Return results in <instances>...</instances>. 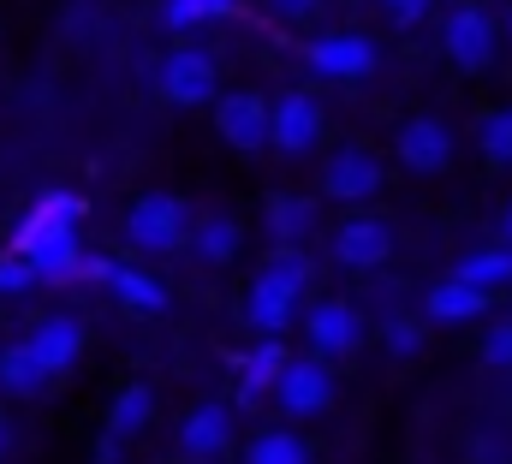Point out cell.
Wrapping results in <instances>:
<instances>
[{
	"label": "cell",
	"instance_id": "cell-1",
	"mask_svg": "<svg viewBox=\"0 0 512 464\" xmlns=\"http://www.w3.org/2000/svg\"><path fill=\"white\" fill-rule=\"evenodd\" d=\"M78 215H84V197H66V191H48L36 209H30V221L18 227L12 238V250L36 268V280H78Z\"/></svg>",
	"mask_w": 512,
	"mask_h": 464
},
{
	"label": "cell",
	"instance_id": "cell-2",
	"mask_svg": "<svg viewBox=\"0 0 512 464\" xmlns=\"http://www.w3.org/2000/svg\"><path fill=\"white\" fill-rule=\"evenodd\" d=\"M268 393L280 399V411H286V417H316V411H328L334 381H328V369H322L316 357H286Z\"/></svg>",
	"mask_w": 512,
	"mask_h": 464
},
{
	"label": "cell",
	"instance_id": "cell-3",
	"mask_svg": "<svg viewBox=\"0 0 512 464\" xmlns=\"http://www.w3.org/2000/svg\"><path fill=\"white\" fill-rule=\"evenodd\" d=\"M316 137H322V108H316L310 96H280V102L268 108V143H274V149L304 155Z\"/></svg>",
	"mask_w": 512,
	"mask_h": 464
},
{
	"label": "cell",
	"instance_id": "cell-4",
	"mask_svg": "<svg viewBox=\"0 0 512 464\" xmlns=\"http://www.w3.org/2000/svg\"><path fill=\"white\" fill-rule=\"evenodd\" d=\"M126 232H131V244H143V250H173L185 238V203L179 197H143L131 209Z\"/></svg>",
	"mask_w": 512,
	"mask_h": 464
},
{
	"label": "cell",
	"instance_id": "cell-5",
	"mask_svg": "<svg viewBox=\"0 0 512 464\" xmlns=\"http://www.w3.org/2000/svg\"><path fill=\"white\" fill-rule=\"evenodd\" d=\"M447 54H453L465 72L489 66V60H495V24H489V12H477V6L447 12Z\"/></svg>",
	"mask_w": 512,
	"mask_h": 464
},
{
	"label": "cell",
	"instance_id": "cell-6",
	"mask_svg": "<svg viewBox=\"0 0 512 464\" xmlns=\"http://www.w3.org/2000/svg\"><path fill=\"white\" fill-rule=\"evenodd\" d=\"M161 90H167V102H179V108L209 102V96H215V66H209V54L179 48V54L161 66Z\"/></svg>",
	"mask_w": 512,
	"mask_h": 464
},
{
	"label": "cell",
	"instance_id": "cell-7",
	"mask_svg": "<svg viewBox=\"0 0 512 464\" xmlns=\"http://www.w3.org/2000/svg\"><path fill=\"white\" fill-rule=\"evenodd\" d=\"M399 161H405L411 173H441V167L453 161V131H447V119H411V125L399 131Z\"/></svg>",
	"mask_w": 512,
	"mask_h": 464
},
{
	"label": "cell",
	"instance_id": "cell-8",
	"mask_svg": "<svg viewBox=\"0 0 512 464\" xmlns=\"http://www.w3.org/2000/svg\"><path fill=\"white\" fill-rule=\"evenodd\" d=\"M215 125H221V137H227L233 149H262V143H268V102H262V96H251V90L221 96Z\"/></svg>",
	"mask_w": 512,
	"mask_h": 464
},
{
	"label": "cell",
	"instance_id": "cell-9",
	"mask_svg": "<svg viewBox=\"0 0 512 464\" xmlns=\"http://www.w3.org/2000/svg\"><path fill=\"white\" fill-rule=\"evenodd\" d=\"M304 54H310V66H316L322 78H364V72L376 66V48H370L364 36H316Z\"/></svg>",
	"mask_w": 512,
	"mask_h": 464
},
{
	"label": "cell",
	"instance_id": "cell-10",
	"mask_svg": "<svg viewBox=\"0 0 512 464\" xmlns=\"http://www.w3.org/2000/svg\"><path fill=\"white\" fill-rule=\"evenodd\" d=\"M328 197H340V203H358V197H376L382 191V167H376V155H364V149H346V155H334L328 161Z\"/></svg>",
	"mask_w": 512,
	"mask_h": 464
},
{
	"label": "cell",
	"instance_id": "cell-11",
	"mask_svg": "<svg viewBox=\"0 0 512 464\" xmlns=\"http://www.w3.org/2000/svg\"><path fill=\"white\" fill-rule=\"evenodd\" d=\"M298 280H286L280 268H268V274H256L251 286V322L256 328H268V334H280L286 322H292V304H298Z\"/></svg>",
	"mask_w": 512,
	"mask_h": 464
},
{
	"label": "cell",
	"instance_id": "cell-12",
	"mask_svg": "<svg viewBox=\"0 0 512 464\" xmlns=\"http://www.w3.org/2000/svg\"><path fill=\"white\" fill-rule=\"evenodd\" d=\"M24 346L36 351V363L48 369V375H60V369H72L78 363V351H84V334H78V322L72 316H54V322H42Z\"/></svg>",
	"mask_w": 512,
	"mask_h": 464
},
{
	"label": "cell",
	"instance_id": "cell-13",
	"mask_svg": "<svg viewBox=\"0 0 512 464\" xmlns=\"http://www.w3.org/2000/svg\"><path fill=\"white\" fill-rule=\"evenodd\" d=\"M334 250H340L346 268H376V262H387V250H393V232L382 221H346L340 238H334Z\"/></svg>",
	"mask_w": 512,
	"mask_h": 464
},
{
	"label": "cell",
	"instance_id": "cell-14",
	"mask_svg": "<svg viewBox=\"0 0 512 464\" xmlns=\"http://www.w3.org/2000/svg\"><path fill=\"white\" fill-rule=\"evenodd\" d=\"M227 435H233L227 411H221V405H197V411L185 417V429H179V447H185L191 459H215V453L227 447Z\"/></svg>",
	"mask_w": 512,
	"mask_h": 464
},
{
	"label": "cell",
	"instance_id": "cell-15",
	"mask_svg": "<svg viewBox=\"0 0 512 464\" xmlns=\"http://www.w3.org/2000/svg\"><path fill=\"white\" fill-rule=\"evenodd\" d=\"M310 346L334 351V357H340V351H352V346H358V310H352V304H340V298H334V304H322V310H310Z\"/></svg>",
	"mask_w": 512,
	"mask_h": 464
},
{
	"label": "cell",
	"instance_id": "cell-16",
	"mask_svg": "<svg viewBox=\"0 0 512 464\" xmlns=\"http://www.w3.org/2000/svg\"><path fill=\"white\" fill-rule=\"evenodd\" d=\"M435 322H471V316H483L489 310V292H477V286H465L459 274L453 280H441L435 292H429V304H423Z\"/></svg>",
	"mask_w": 512,
	"mask_h": 464
},
{
	"label": "cell",
	"instance_id": "cell-17",
	"mask_svg": "<svg viewBox=\"0 0 512 464\" xmlns=\"http://www.w3.org/2000/svg\"><path fill=\"white\" fill-rule=\"evenodd\" d=\"M280 363H286V346H280V340H268V346H256L251 357H245V375H239V393H245V399H262V393H268V387H274V375H280Z\"/></svg>",
	"mask_w": 512,
	"mask_h": 464
},
{
	"label": "cell",
	"instance_id": "cell-18",
	"mask_svg": "<svg viewBox=\"0 0 512 464\" xmlns=\"http://www.w3.org/2000/svg\"><path fill=\"white\" fill-rule=\"evenodd\" d=\"M459 280L477 286V292L507 286L512 280V250H477V256H465V262H459Z\"/></svg>",
	"mask_w": 512,
	"mask_h": 464
},
{
	"label": "cell",
	"instance_id": "cell-19",
	"mask_svg": "<svg viewBox=\"0 0 512 464\" xmlns=\"http://www.w3.org/2000/svg\"><path fill=\"white\" fill-rule=\"evenodd\" d=\"M108 286L126 298L131 310H143V316H149V310H167V292H161L149 274H137V268H120V262H114V268H108Z\"/></svg>",
	"mask_w": 512,
	"mask_h": 464
},
{
	"label": "cell",
	"instance_id": "cell-20",
	"mask_svg": "<svg viewBox=\"0 0 512 464\" xmlns=\"http://www.w3.org/2000/svg\"><path fill=\"white\" fill-rule=\"evenodd\" d=\"M310 221H316V209H310L304 197H274V203H268V232H274L280 244H298V238L310 232Z\"/></svg>",
	"mask_w": 512,
	"mask_h": 464
},
{
	"label": "cell",
	"instance_id": "cell-21",
	"mask_svg": "<svg viewBox=\"0 0 512 464\" xmlns=\"http://www.w3.org/2000/svg\"><path fill=\"white\" fill-rule=\"evenodd\" d=\"M149 387H126L120 399H114V417H108V441H126V435H137L143 423H149Z\"/></svg>",
	"mask_w": 512,
	"mask_h": 464
},
{
	"label": "cell",
	"instance_id": "cell-22",
	"mask_svg": "<svg viewBox=\"0 0 512 464\" xmlns=\"http://www.w3.org/2000/svg\"><path fill=\"white\" fill-rule=\"evenodd\" d=\"M0 381H6L12 393H36V387L48 381V369L36 363L30 346H12V351H0Z\"/></svg>",
	"mask_w": 512,
	"mask_h": 464
},
{
	"label": "cell",
	"instance_id": "cell-23",
	"mask_svg": "<svg viewBox=\"0 0 512 464\" xmlns=\"http://www.w3.org/2000/svg\"><path fill=\"white\" fill-rule=\"evenodd\" d=\"M233 250H239V227H233L227 215H209V221L197 227V256H203V262H233Z\"/></svg>",
	"mask_w": 512,
	"mask_h": 464
},
{
	"label": "cell",
	"instance_id": "cell-24",
	"mask_svg": "<svg viewBox=\"0 0 512 464\" xmlns=\"http://www.w3.org/2000/svg\"><path fill=\"white\" fill-rule=\"evenodd\" d=\"M251 464H310V447L298 435L274 429V435H256L251 441Z\"/></svg>",
	"mask_w": 512,
	"mask_h": 464
},
{
	"label": "cell",
	"instance_id": "cell-25",
	"mask_svg": "<svg viewBox=\"0 0 512 464\" xmlns=\"http://www.w3.org/2000/svg\"><path fill=\"white\" fill-rule=\"evenodd\" d=\"M477 137H483V149H489L495 161H512V108H501V114H483Z\"/></svg>",
	"mask_w": 512,
	"mask_h": 464
},
{
	"label": "cell",
	"instance_id": "cell-26",
	"mask_svg": "<svg viewBox=\"0 0 512 464\" xmlns=\"http://www.w3.org/2000/svg\"><path fill=\"white\" fill-rule=\"evenodd\" d=\"M227 6H233V0H173V6H167V18L185 30V24H197V18H215V12H227Z\"/></svg>",
	"mask_w": 512,
	"mask_h": 464
},
{
	"label": "cell",
	"instance_id": "cell-27",
	"mask_svg": "<svg viewBox=\"0 0 512 464\" xmlns=\"http://www.w3.org/2000/svg\"><path fill=\"white\" fill-rule=\"evenodd\" d=\"M483 357H489L495 369H512V322H495V328L483 334Z\"/></svg>",
	"mask_w": 512,
	"mask_h": 464
},
{
	"label": "cell",
	"instance_id": "cell-28",
	"mask_svg": "<svg viewBox=\"0 0 512 464\" xmlns=\"http://www.w3.org/2000/svg\"><path fill=\"white\" fill-rule=\"evenodd\" d=\"M417 346H423V328L417 322H387V351L393 357H411Z\"/></svg>",
	"mask_w": 512,
	"mask_h": 464
},
{
	"label": "cell",
	"instance_id": "cell-29",
	"mask_svg": "<svg viewBox=\"0 0 512 464\" xmlns=\"http://www.w3.org/2000/svg\"><path fill=\"white\" fill-rule=\"evenodd\" d=\"M24 286H36V268L12 250V262H0V292H24Z\"/></svg>",
	"mask_w": 512,
	"mask_h": 464
},
{
	"label": "cell",
	"instance_id": "cell-30",
	"mask_svg": "<svg viewBox=\"0 0 512 464\" xmlns=\"http://www.w3.org/2000/svg\"><path fill=\"white\" fill-rule=\"evenodd\" d=\"M274 268H280V274H286V280H298V286H304V280H310V262H304V256H298V250H280V256H274Z\"/></svg>",
	"mask_w": 512,
	"mask_h": 464
},
{
	"label": "cell",
	"instance_id": "cell-31",
	"mask_svg": "<svg viewBox=\"0 0 512 464\" xmlns=\"http://www.w3.org/2000/svg\"><path fill=\"white\" fill-rule=\"evenodd\" d=\"M274 12H286V18H310L316 12V0H268Z\"/></svg>",
	"mask_w": 512,
	"mask_h": 464
},
{
	"label": "cell",
	"instance_id": "cell-32",
	"mask_svg": "<svg viewBox=\"0 0 512 464\" xmlns=\"http://www.w3.org/2000/svg\"><path fill=\"white\" fill-rule=\"evenodd\" d=\"M387 6L399 12V24H411V18H423V6H429V0H387Z\"/></svg>",
	"mask_w": 512,
	"mask_h": 464
},
{
	"label": "cell",
	"instance_id": "cell-33",
	"mask_svg": "<svg viewBox=\"0 0 512 464\" xmlns=\"http://www.w3.org/2000/svg\"><path fill=\"white\" fill-rule=\"evenodd\" d=\"M6 441H12V429H6V423H0V453H6Z\"/></svg>",
	"mask_w": 512,
	"mask_h": 464
},
{
	"label": "cell",
	"instance_id": "cell-34",
	"mask_svg": "<svg viewBox=\"0 0 512 464\" xmlns=\"http://www.w3.org/2000/svg\"><path fill=\"white\" fill-rule=\"evenodd\" d=\"M507 250H512V209H507Z\"/></svg>",
	"mask_w": 512,
	"mask_h": 464
},
{
	"label": "cell",
	"instance_id": "cell-35",
	"mask_svg": "<svg viewBox=\"0 0 512 464\" xmlns=\"http://www.w3.org/2000/svg\"><path fill=\"white\" fill-rule=\"evenodd\" d=\"M507 30H512V18H507Z\"/></svg>",
	"mask_w": 512,
	"mask_h": 464
}]
</instances>
